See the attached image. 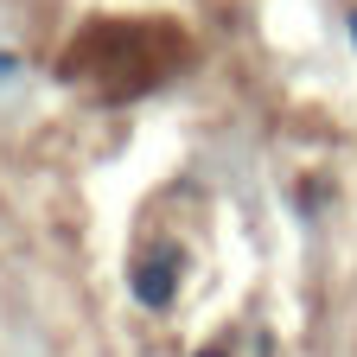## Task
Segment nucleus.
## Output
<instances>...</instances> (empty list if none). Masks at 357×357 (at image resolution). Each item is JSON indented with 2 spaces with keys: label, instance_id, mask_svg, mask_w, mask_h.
<instances>
[{
  "label": "nucleus",
  "instance_id": "f257e3e1",
  "mask_svg": "<svg viewBox=\"0 0 357 357\" xmlns=\"http://www.w3.org/2000/svg\"><path fill=\"white\" fill-rule=\"evenodd\" d=\"M211 357H223V351H211Z\"/></svg>",
  "mask_w": 357,
  "mask_h": 357
}]
</instances>
